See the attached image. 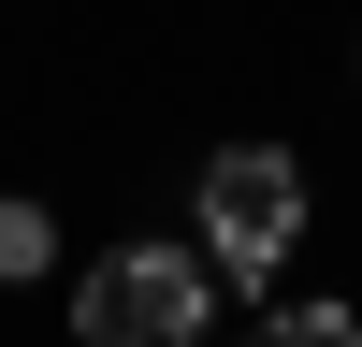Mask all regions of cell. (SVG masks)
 <instances>
[{"mask_svg": "<svg viewBox=\"0 0 362 347\" xmlns=\"http://www.w3.org/2000/svg\"><path fill=\"white\" fill-rule=\"evenodd\" d=\"M29 275H58V217L29 188H0V289H29Z\"/></svg>", "mask_w": 362, "mask_h": 347, "instance_id": "277c9868", "label": "cell"}, {"mask_svg": "<svg viewBox=\"0 0 362 347\" xmlns=\"http://www.w3.org/2000/svg\"><path fill=\"white\" fill-rule=\"evenodd\" d=\"M232 347H362V304H261Z\"/></svg>", "mask_w": 362, "mask_h": 347, "instance_id": "3957f363", "label": "cell"}, {"mask_svg": "<svg viewBox=\"0 0 362 347\" xmlns=\"http://www.w3.org/2000/svg\"><path fill=\"white\" fill-rule=\"evenodd\" d=\"M203 318H218V260L174 246V231L102 246L73 275V347H203Z\"/></svg>", "mask_w": 362, "mask_h": 347, "instance_id": "6da1fadb", "label": "cell"}, {"mask_svg": "<svg viewBox=\"0 0 362 347\" xmlns=\"http://www.w3.org/2000/svg\"><path fill=\"white\" fill-rule=\"evenodd\" d=\"M305 159L290 145H218L203 159V260H218V289L247 275H290V246H305Z\"/></svg>", "mask_w": 362, "mask_h": 347, "instance_id": "7a4b0ae2", "label": "cell"}]
</instances>
